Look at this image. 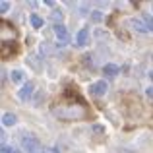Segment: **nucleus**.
Listing matches in <instances>:
<instances>
[{
	"label": "nucleus",
	"mask_w": 153,
	"mask_h": 153,
	"mask_svg": "<svg viewBox=\"0 0 153 153\" xmlns=\"http://www.w3.org/2000/svg\"><path fill=\"white\" fill-rule=\"evenodd\" d=\"M52 114L60 120H82L85 118L87 111L82 105H58L52 108Z\"/></svg>",
	"instance_id": "obj_1"
},
{
	"label": "nucleus",
	"mask_w": 153,
	"mask_h": 153,
	"mask_svg": "<svg viewBox=\"0 0 153 153\" xmlns=\"http://www.w3.org/2000/svg\"><path fill=\"white\" fill-rule=\"evenodd\" d=\"M41 142H39L35 136H23L22 138V149L23 151H39Z\"/></svg>",
	"instance_id": "obj_2"
},
{
	"label": "nucleus",
	"mask_w": 153,
	"mask_h": 153,
	"mask_svg": "<svg viewBox=\"0 0 153 153\" xmlns=\"http://www.w3.org/2000/svg\"><path fill=\"white\" fill-rule=\"evenodd\" d=\"M107 91H108V83L105 82V79L93 82V83L89 85V93H91V95H95V97H103Z\"/></svg>",
	"instance_id": "obj_3"
},
{
	"label": "nucleus",
	"mask_w": 153,
	"mask_h": 153,
	"mask_svg": "<svg viewBox=\"0 0 153 153\" xmlns=\"http://www.w3.org/2000/svg\"><path fill=\"white\" fill-rule=\"evenodd\" d=\"M52 31H54L56 39H58V45H66V43L70 41V33H68V29L62 25V23H60V25H54Z\"/></svg>",
	"instance_id": "obj_4"
},
{
	"label": "nucleus",
	"mask_w": 153,
	"mask_h": 153,
	"mask_svg": "<svg viewBox=\"0 0 153 153\" xmlns=\"http://www.w3.org/2000/svg\"><path fill=\"white\" fill-rule=\"evenodd\" d=\"M33 91H35V83H33V82H27V83H23V85H22V89H19L18 97L22 99V101H27V99H31Z\"/></svg>",
	"instance_id": "obj_5"
},
{
	"label": "nucleus",
	"mask_w": 153,
	"mask_h": 153,
	"mask_svg": "<svg viewBox=\"0 0 153 153\" xmlns=\"http://www.w3.org/2000/svg\"><path fill=\"white\" fill-rule=\"evenodd\" d=\"M130 25H132V29L134 31H138V33H149V25L146 23V19H140V18H134L130 22Z\"/></svg>",
	"instance_id": "obj_6"
},
{
	"label": "nucleus",
	"mask_w": 153,
	"mask_h": 153,
	"mask_svg": "<svg viewBox=\"0 0 153 153\" xmlns=\"http://www.w3.org/2000/svg\"><path fill=\"white\" fill-rule=\"evenodd\" d=\"M89 43V27H82L78 31V37H76V45L78 47H85Z\"/></svg>",
	"instance_id": "obj_7"
},
{
	"label": "nucleus",
	"mask_w": 153,
	"mask_h": 153,
	"mask_svg": "<svg viewBox=\"0 0 153 153\" xmlns=\"http://www.w3.org/2000/svg\"><path fill=\"white\" fill-rule=\"evenodd\" d=\"M118 72L120 70H118V66H116V64H105V66H103V74L108 76V78H114Z\"/></svg>",
	"instance_id": "obj_8"
},
{
	"label": "nucleus",
	"mask_w": 153,
	"mask_h": 153,
	"mask_svg": "<svg viewBox=\"0 0 153 153\" xmlns=\"http://www.w3.org/2000/svg\"><path fill=\"white\" fill-rule=\"evenodd\" d=\"M16 122H18V116H16L14 112H6V114L2 116V124L4 126H14Z\"/></svg>",
	"instance_id": "obj_9"
},
{
	"label": "nucleus",
	"mask_w": 153,
	"mask_h": 153,
	"mask_svg": "<svg viewBox=\"0 0 153 153\" xmlns=\"http://www.w3.org/2000/svg\"><path fill=\"white\" fill-rule=\"evenodd\" d=\"M10 78H12V82H14V83H22L23 82V72L22 70H14L10 74Z\"/></svg>",
	"instance_id": "obj_10"
},
{
	"label": "nucleus",
	"mask_w": 153,
	"mask_h": 153,
	"mask_svg": "<svg viewBox=\"0 0 153 153\" xmlns=\"http://www.w3.org/2000/svg\"><path fill=\"white\" fill-rule=\"evenodd\" d=\"M31 25H33V27H37V29H39V27H43V18H39V16L37 14H31Z\"/></svg>",
	"instance_id": "obj_11"
},
{
	"label": "nucleus",
	"mask_w": 153,
	"mask_h": 153,
	"mask_svg": "<svg viewBox=\"0 0 153 153\" xmlns=\"http://www.w3.org/2000/svg\"><path fill=\"white\" fill-rule=\"evenodd\" d=\"M51 18H52V22H54V25H60V22H62V12H60V10H54L51 14Z\"/></svg>",
	"instance_id": "obj_12"
},
{
	"label": "nucleus",
	"mask_w": 153,
	"mask_h": 153,
	"mask_svg": "<svg viewBox=\"0 0 153 153\" xmlns=\"http://www.w3.org/2000/svg\"><path fill=\"white\" fill-rule=\"evenodd\" d=\"M2 153H18V151H16V147H12V146H2Z\"/></svg>",
	"instance_id": "obj_13"
},
{
	"label": "nucleus",
	"mask_w": 153,
	"mask_h": 153,
	"mask_svg": "<svg viewBox=\"0 0 153 153\" xmlns=\"http://www.w3.org/2000/svg\"><path fill=\"white\" fill-rule=\"evenodd\" d=\"M0 10H2V12H8V10H10V2L2 0V4H0Z\"/></svg>",
	"instance_id": "obj_14"
},
{
	"label": "nucleus",
	"mask_w": 153,
	"mask_h": 153,
	"mask_svg": "<svg viewBox=\"0 0 153 153\" xmlns=\"http://www.w3.org/2000/svg\"><path fill=\"white\" fill-rule=\"evenodd\" d=\"M91 18H93V19H95V22H99V19H101V18H103V14H101V12H99V10H95V12H93V14H91Z\"/></svg>",
	"instance_id": "obj_15"
},
{
	"label": "nucleus",
	"mask_w": 153,
	"mask_h": 153,
	"mask_svg": "<svg viewBox=\"0 0 153 153\" xmlns=\"http://www.w3.org/2000/svg\"><path fill=\"white\" fill-rule=\"evenodd\" d=\"M143 19H146V23H147V25H149V29L153 31V18H149V16H146V18H143Z\"/></svg>",
	"instance_id": "obj_16"
},
{
	"label": "nucleus",
	"mask_w": 153,
	"mask_h": 153,
	"mask_svg": "<svg viewBox=\"0 0 153 153\" xmlns=\"http://www.w3.org/2000/svg\"><path fill=\"white\" fill-rule=\"evenodd\" d=\"M93 132H97V134H103L105 128H103V126H97V124H95V126H93Z\"/></svg>",
	"instance_id": "obj_17"
},
{
	"label": "nucleus",
	"mask_w": 153,
	"mask_h": 153,
	"mask_svg": "<svg viewBox=\"0 0 153 153\" xmlns=\"http://www.w3.org/2000/svg\"><path fill=\"white\" fill-rule=\"evenodd\" d=\"M147 95H149V97H153V89H151V87L147 89Z\"/></svg>",
	"instance_id": "obj_18"
},
{
	"label": "nucleus",
	"mask_w": 153,
	"mask_h": 153,
	"mask_svg": "<svg viewBox=\"0 0 153 153\" xmlns=\"http://www.w3.org/2000/svg\"><path fill=\"white\" fill-rule=\"evenodd\" d=\"M149 78H151V82H153V72H151V74H149Z\"/></svg>",
	"instance_id": "obj_19"
}]
</instances>
